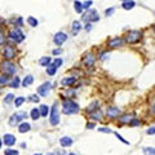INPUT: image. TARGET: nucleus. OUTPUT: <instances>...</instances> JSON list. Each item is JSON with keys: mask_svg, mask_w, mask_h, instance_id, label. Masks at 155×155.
I'll use <instances>...</instances> for the list:
<instances>
[{"mask_svg": "<svg viewBox=\"0 0 155 155\" xmlns=\"http://www.w3.org/2000/svg\"><path fill=\"white\" fill-rule=\"evenodd\" d=\"M62 106H63V113L66 115H73V114L79 113V110H80L79 105L76 104V102H74L73 100H65Z\"/></svg>", "mask_w": 155, "mask_h": 155, "instance_id": "1", "label": "nucleus"}, {"mask_svg": "<svg viewBox=\"0 0 155 155\" xmlns=\"http://www.w3.org/2000/svg\"><path fill=\"white\" fill-rule=\"evenodd\" d=\"M1 71L5 75H14V74L17 73V66L11 61H4L1 63Z\"/></svg>", "mask_w": 155, "mask_h": 155, "instance_id": "2", "label": "nucleus"}, {"mask_svg": "<svg viewBox=\"0 0 155 155\" xmlns=\"http://www.w3.org/2000/svg\"><path fill=\"white\" fill-rule=\"evenodd\" d=\"M26 118H27V113H26V111L16 113V114H13V115L11 116V119H9V124H11L12 127H14V125L22 123V120L23 119H26Z\"/></svg>", "mask_w": 155, "mask_h": 155, "instance_id": "3", "label": "nucleus"}, {"mask_svg": "<svg viewBox=\"0 0 155 155\" xmlns=\"http://www.w3.org/2000/svg\"><path fill=\"white\" fill-rule=\"evenodd\" d=\"M51 124L57 125L59 124V111H58V102H54L51 109Z\"/></svg>", "mask_w": 155, "mask_h": 155, "instance_id": "4", "label": "nucleus"}, {"mask_svg": "<svg viewBox=\"0 0 155 155\" xmlns=\"http://www.w3.org/2000/svg\"><path fill=\"white\" fill-rule=\"evenodd\" d=\"M142 38V32L138 30H133V31H129V34L127 35V42L129 44H135V43H138L141 40Z\"/></svg>", "mask_w": 155, "mask_h": 155, "instance_id": "5", "label": "nucleus"}, {"mask_svg": "<svg viewBox=\"0 0 155 155\" xmlns=\"http://www.w3.org/2000/svg\"><path fill=\"white\" fill-rule=\"evenodd\" d=\"M9 36H11V39L16 43H22L23 40H25V34H23L20 28H14V30L11 32Z\"/></svg>", "mask_w": 155, "mask_h": 155, "instance_id": "6", "label": "nucleus"}, {"mask_svg": "<svg viewBox=\"0 0 155 155\" xmlns=\"http://www.w3.org/2000/svg\"><path fill=\"white\" fill-rule=\"evenodd\" d=\"M83 18H84V21H87V22H96V21L100 20L98 13H97L96 11H93V9L88 11L87 13L83 16Z\"/></svg>", "mask_w": 155, "mask_h": 155, "instance_id": "7", "label": "nucleus"}, {"mask_svg": "<svg viewBox=\"0 0 155 155\" xmlns=\"http://www.w3.org/2000/svg\"><path fill=\"white\" fill-rule=\"evenodd\" d=\"M51 88H52V84L49 82H47V83L42 84L39 88H38V92H39V94L42 97H47L48 96V93L51 92Z\"/></svg>", "mask_w": 155, "mask_h": 155, "instance_id": "8", "label": "nucleus"}, {"mask_svg": "<svg viewBox=\"0 0 155 155\" xmlns=\"http://www.w3.org/2000/svg\"><path fill=\"white\" fill-rule=\"evenodd\" d=\"M66 40H67V35H66L65 32H57L53 38V42L56 43L57 45H62Z\"/></svg>", "mask_w": 155, "mask_h": 155, "instance_id": "9", "label": "nucleus"}, {"mask_svg": "<svg viewBox=\"0 0 155 155\" xmlns=\"http://www.w3.org/2000/svg\"><path fill=\"white\" fill-rule=\"evenodd\" d=\"M3 54H4L5 58L12 59V58H14V56H16V51H14V48H13V47H11V45H5Z\"/></svg>", "mask_w": 155, "mask_h": 155, "instance_id": "10", "label": "nucleus"}, {"mask_svg": "<svg viewBox=\"0 0 155 155\" xmlns=\"http://www.w3.org/2000/svg\"><path fill=\"white\" fill-rule=\"evenodd\" d=\"M73 138L71 137H62L61 140H59V144H61L62 147H70L71 145H73Z\"/></svg>", "mask_w": 155, "mask_h": 155, "instance_id": "11", "label": "nucleus"}, {"mask_svg": "<svg viewBox=\"0 0 155 155\" xmlns=\"http://www.w3.org/2000/svg\"><path fill=\"white\" fill-rule=\"evenodd\" d=\"M119 114H120V109H118V107H109L107 109V115L110 118H116V116H119Z\"/></svg>", "mask_w": 155, "mask_h": 155, "instance_id": "12", "label": "nucleus"}, {"mask_svg": "<svg viewBox=\"0 0 155 155\" xmlns=\"http://www.w3.org/2000/svg\"><path fill=\"white\" fill-rule=\"evenodd\" d=\"M4 144L7 146H12V145L16 144V137L13 135H5L4 136Z\"/></svg>", "mask_w": 155, "mask_h": 155, "instance_id": "13", "label": "nucleus"}, {"mask_svg": "<svg viewBox=\"0 0 155 155\" xmlns=\"http://www.w3.org/2000/svg\"><path fill=\"white\" fill-rule=\"evenodd\" d=\"M124 43V40L121 39V38H115V39H113L110 42V47H113V48H118V47H121Z\"/></svg>", "mask_w": 155, "mask_h": 155, "instance_id": "14", "label": "nucleus"}, {"mask_svg": "<svg viewBox=\"0 0 155 155\" xmlns=\"http://www.w3.org/2000/svg\"><path fill=\"white\" fill-rule=\"evenodd\" d=\"M94 61H96V57H94V54H92V53H89L87 57H85V59H84V62H85V65L87 66H93L94 65Z\"/></svg>", "mask_w": 155, "mask_h": 155, "instance_id": "15", "label": "nucleus"}, {"mask_svg": "<svg viewBox=\"0 0 155 155\" xmlns=\"http://www.w3.org/2000/svg\"><path fill=\"white\" fill-rule=\"evenodd\" d=\"M75 82H76V78H73V76H70V78H63V79H62V82H61V84L70 87V85H73Z\"/></svg>", "mask_w": 155, "mask_h": 155, "instance_id": "16", "label": "nucleus"}, {"mask_svg": "<svg viewBox=\"0 0 155 155\" xmlns=\"http://www.w3.org/2000/svg\"><path fill=\"white\" fill-rule=\"evenodd\" d=\"M135 5H136V3L133 1V0H127V1H123V9H125V11H129V9H132V8H135Z\"/></svg>", "mask_w": 155, "mask_h": 155, "instance_id": "17", "label": "nucleus"}, {"mask_svg": "<svg viewBox=\"0 0 155 155\" xmlns=\"http://www.w3.org/2000/svg\"><path fill=\"white\" fill-rule=\"evenodd\" d=\"M30 129H31V125L28 123H22V124H20V127H18L20 133H26V132H28Z\"/></svg>", "mask_w": 155, "mask_h": 155, "instance_id": "18", "label": "nucleus"}, {"mask_svg": "<svg viewBox=\"0 0 155 155\" xmlns=\"http://www.w3.org/2000/svg\"><path fill=\"white\" fill-rule=\"evenodd\" d=\"M32 83H34V76H32V75H27L25 79H23L22 85L26 88V87H28V85H31Z\"/></svg>", "mask_w": 155, "mask_h": 155, "instance_id": "19", "label": "nucleus"}, {"mask_svg": "<svg viewBox=\"0 0 155 155\" xmlns=\"http://www.w3.org/2000/svg\"><path fill=\"white\" fill-rule=\"evenodd\" d=\"M39 111H40V116H47L49 114V107L47 105H42L39 107Z\"/></svg>", "mask_w": 155, "mask_h": 155, "instance_id": "20", "label": "nucleus"}, {"mask_svg": "<svg viewBox=\"0 0 155 155\" xmlns=\"http://www.w3.org/2000/svg\"><path fill=\"white\" fill-rule=\"evenodd\" d=\"M56 73H57V67L53 63H49V65L47 66V74H48V75H54Z\"/></svg>", "mask_w": 155, "mask_h": 155, "instance_id": "21", "label": "nucleus"}, {"mask_svg": "<svg viewBox=\"0 0 155 155\" xmlns=\"http://www.w3.org/2000/svg\"><path fill=\"white\" fill-rule=\"evenodd\" d=\"M133 119V116L131 115V114H125V115H123L120 118V123H123V124H128V123H131V120Z\"/></svg>", "mask_w": 155, "mask_h": 155, "instance_id": "22", "label": "nucleus"}, {"mask_svg": "<svg viewBox=\"0 0 155 155\" xmlns=\"http://www.w3.org/2000/svg\"><path fill=\"white\" fill-rule=\"evenodd\" d=\"M80 28H82V25H80L79 21H75V22L73 23V34L76 35L78 32L80 31Z\"/></svg>", "mask_w": 155, "mask_h": 155, "instance_id": "23", "label": "nucleus"}, {"mask_svg": "<svg viewBox=\"0 0 155 155\" xmlns=\"http://www.w3.org/2000/svg\"><path fill=\"white\" fill-rule=\"evenodd\" d=\"M51 62H52L51 57H42V58H40V61H39V63L42 66H45V67H47V66H48Z\"/></svg>", "mask_w": 155, "mask_h": 155, "instance_id": "24", "label": "nucleus"}, {"mask_svg": "<svg viewBox=\"0 0 155 155\" xmlns=\"http://www.w3.org/2000/svg\"><path fill=\"white\" fill-rule=\"evenodd\" d=\"M90 118L94 119V120H101L102 119V114L100 110H96V111H93V113H90Z\"/></svg>", "mask_w": 155, "mask_h": 155, "instance_id": "25", "label": "nucleus"}, {"mask_svg": "<svg viewBox=\"0 0 155 155\" xmlns=\"http://www.w3.org/2000/svg\"><path fill=\"white\" fill-rule=\"evenodd\" d=\"M39 118H40V111H39V109H32V110H31V119L38 120Z\"/></svg>", "mask_w": 155, "mask_h": 155, "instance_id": "26", "label": "nucleus"}, {"mask_svg": "<svg viewBox=\"0 0 155 155\" xmlns=\"http://www.w3.org/2000/svg\"><path fill=\"white\" fill-rule=\"evenodd\" d=\"M96 110H98V101H94V102H92V105H90L89 107H88V113H93V111H96Z\"/></svg>", "mask_w": 155, "mask_h": 155, "instance_id": "27", "label": "nucleus"}, {"mask_svg": "<svg viewBox=\"0 0 155 155\" xmlns=\"http://www.w3.org/2000/svg\"><path fill=\"white\" fill-rule=\"evenodd\" d=\"M27 23H28L30 26H32V27H36L38 23H39V22H38L36 18H34V17H28V18H27Z\"/></svg>", "mask_w": 155, "mask_h": 155, "instance_id": "28", "label": "nucleus"}, {"mask_svg": "<svg viewBox=\"0 0 155 155\" xmlns=\"http://www.w3.org/2000/svg\"><path fill=\"white\" fill-rule=\"evenodd\" d=\"M74 8H75V11L78 12V13H82V11L84 8H83V4L80 3V1H75V3H74Z\"/></svg>", "mask_w": 155, "mask_h": 155, "instance_id": "29", "label": "nucleus"}, {"mask_svg": "<svg viewBox=\"0 0 155 155\" xmlns=\"http://www.w3.org/2000/svg\"><path fill=\"white\" fill-rule=\"evenodd\" d=\"M20 83H21L20 78H17V76H16V78L13 79V82H12L9 85H11V88H18V87H20Z\"/></svg>", "mask_w": 155, "mask_h": 155, "instance_id": "30", "label": "nucleus"}, {"mask_svg": "<svg viewBox=\"0 0 155 155\" xmlns=\"http://www.w3.org/2000/svg\"><path fill=\"white\" fill-rule=\"evenodd\" d=\"M9 84V78L8 75H1L0 76V85H5Z\"/></svg>", "mask_w": 155, "mask_h": 155, "instance_id": "31", "label": "nucleus"}, {"mask_svg": "<svg viewBox=\"0 0 155 155\" xmlns=\"http://www.w3.org/2000/svg\"><path fill=\"white\" fill-rule=\"evenodd\" d=\"M4 154L5 155H18L20 152H18V150H14V149H7L5 151H4Z\"/></svg>", "mask_w": 155, "mask_h": 155, "instance_id": "32", "label": "nucleus"}, {"mask_svg": "<svg viewBox=\"0 0 155 155\" xmlns=\"http://www.w3.org/2000/svg\"><path fill=\"white\" fill-rule=\"evenodd\" d=\"M144 152L146 155H155V149H154V147H145Z\"/></svg>", "mask_w": 155, "mask_h": 155, "instance_id": "33", "label": "nucleus"}, {"mask_svg": "<svg viewBox=\"0 0 155 155\" xmlns=\"http://www.w3.org/2000/svg\"><path fill=\"white\" fill-rule=\"evenodd\" d=\"M23 102H25V98H23V97H17V98L14 100V104H16V106L17 107H20Z\"/></svg>", "mask_w": 155, "mask_h": 155, "instance_id": "34", "label": "nucleus"}, {"mask_svg": "<svg viewBox=\"0 0 155 155\" xmlns=\"http://www.w3.org/2000/svg\"><path fill=\"white\" fill-rule=\"evenodd\" d=\"M13 98H14L13 94H12V93H8L5 96V104H11V102L13 101Z\"/></svg>", "mask_w": 155, "mask_h": 155, "instance_id": "35", "label": "nucleus"}, {"mask_svg": "<svg viewBox=\"0 0 155 155\" xmlns=\"http://www.w3.org/2000/svg\"><path fill=\"white\" fill-rule=\"evenodd\" d=\"M53 65L56 66L57 69H58L59 66L62 65V59H61V58H56V59H54V61H53Z\"/></svg>", "mask_w": 155, "mask_h": 155, "instance_id": "36", "label": "nucleus"}, {"mask_svg": "<svg viewBox=\"0 0 155 155\" xmlns=\"http://www.w3.org/2000/svg\"><path fill=\"white\" fill-rule=\"evenodd\" d=\"M115 136H116V137H118V138H119V141H121V142H123V144H125V145H129V142H128V141H127V140H124V138H123V137H121V136H120V135H119V133H118V132H116V133H115Z\"/></svg>", "mask_w": 155, "mask_h": 155, "instance_id": "37", "label": "nucleus"}, {"mask_svg": "<svg viewBox=\"0 0 155 155\" xmlns=\"http://www.w3.org/2000/svg\"><path fill=\"white\" fill-rule=\"evenodd\" d=\"M30 101L31 102H39L40 98H39V96H36V94H32V96H30Z\"/></svg>", "mask_w": 155, "mask_h": 155, "instance_id": "38", "label": "nucleus"}, {"mask_svg": "<svg viewBox=\"0 0 155 155\" xmlns=\"http://www.w3.org/2000/svg\"><path fill=\"white\" fill-rule=\"evenodd\" d=\"M92 3H93L92 0H88V1H85V3H84V4H83V8L88 9V8H89V7H90V5H92Z\"/></svg>", "mask_w": 155, "mask_h": 155, "instance_id": "39", "label": "nucleus"}, {"mask_svg": "<svg viewBox=\"0 0 155 155\" xmlns=\"http://www.w3.org/2000/svg\"><path fill=\"white\" fill-rule=\"evenodd\" d=\"M5 43V35L3 32H0V45H3Z\"/></svg>", "mask_w": 155, "mask_h": 155, "instance_id": "40", "label": "nucleus"}, {"mask_svg": "<svg viewBox=\"0 0 155 155\" xmlns=\"http://www.w3.org/2000/svg\"><path fill=\"white\" fill-rule=\"evenodd\" d=\"M98 131L102 133H111V129H109V128H98Z\"/></svg>", "mask_w": 155, "mask_h": 155, "instance_id": "41", "label": "nucleus"}, {"mask_svg": "<svg viewBox=\"0 0 155 155\" xmlns=\"http://www.w3.org/2000/svg\"><path fill=\"white\" fill-rule=\"evenodd\" d=\"M129 124L131 125H138V124H140V120H138V119H132Z\"/></svg>", "mask_w": 155, "mask_h": 155, "instance_id": "42", "label": "nucleus"}, {"mask_svg": "<svg viewBox=\"0 0 155 155\" xmlns=\"http://www.w3.org/2000/svg\"><path fill=\"white\" fill-rule=\"evenodd\" d=\"M146 132H147V135H155V127L149 128V129H147Z\"/></svg>", "mask_w": 155, "mask_h": 155, "instance_id": "43", "label": "nucleus"}, {"mask_svg": "<svg viewBox=\"0 0 155 155\" xmlns=\"http://www.w3.org/2000/svg\"><path fill=\"white\" fill-rule=\"evenodd\" d=\"M105 13H106V16L107 17H109V16H111V14L114 13V8H110V9H106V12H105Z\"/></svg>", "mask_w": 155, "mask_h": 155, "instance_id": "44", "label": "nucleus"}, {"mask_svg": "<svg viewBox=\"0 0 155 155\" xmlns=\"http://www.w3.org/2000/svg\"><path fill=\"white\" fill-rule=\"evenodd\" d=\"M96 127V124H93V123H89V124H87V128L88 129H93V128Z\"/></svg>", "mask_w": 155, "mask_h": 155, "instance_id": "45", "label": "nucleus"}, {"mask_svg": "<svg viewBox=\"0 0 155 155\" xmlns=\"http://www.w3.org/2000/svg\"><path fill=\"white\" fill-rule=\"evenodd\" d=\"M85 30H87V31H90V30H92V25H90V22H88L87 25H85Z\"/></svg>", "mask_w": 155, "mask_h": 155, "instance_id": "46", "label": "nucleus"}, {"mask_svg": "<svg viewBox=\"0 0 155 155\" xmlns=\"http://www.w3.org/2000/svg\"><path fill=\"white\" fill-rule=\"evenodd\" d=\"M61 49H54V51H53V54H54V56H57V54H61Z\"/></svg>", "mask_w": 155, "mask_h": 155, "instance_id": "47", "label": "nucleus"}, {"mask_svg": "<svg viewBox=\"0 0 155 155\" xmlns=\"http://www.w3.org/2000/svg\"><path fill=\"white\" fill-rule=\"evenodd\" d=\"M107 56H110V54H109V53H104V54L101 56V59H106Z\"/></svg>", "mask_w": 155, "mask_h": 155, "instance_id": "48", "label": "nucleus"}, {"mask_svg": "<svg viewBox=\"0 0 155 155\" xmlns=\"http://www.w3.org/2000/svg\"><path fill=\"white\" fill-rule=\"evenodd\" d=\"M152 113L155 114V105H154V106H152Z\"/></svg>", "mask_w": 155, "mask_h": 155, "instance_id": "49", "label": "nucleus"}, {"mask_svg": "<svg viewBox=\"0 0 155 155\" xmlns=\"http://www.w3.org/2000/svg\"><path fill=\"white\" fill-rule=\"evenodd\" d=\"M0 147H1V141H0Z\"/></svg>", "mask_w": 155, "mask_h": 155, "instance_id": "50", "label": "nucleus"}, {"mask_svg": "<svg viewBox=\"0 0 155 155\" xmlns=\"http://www.w3.org/2000/svg\"><path fill=\"white\" fill-rule=\"evenodd\" d=\"M121 1H127V0H121Z\"/></svg>", "mask_w": 155, "mask_h": 155, "instance_id": "51", "label": "nucleus"}, {"mask_svg": "<svg viewBox=\"0 0 155 155\" xmlns=\"http://www.w3.org/2000/svg\"><path fill=\"white\" fill-rule=\"evenodd\" d=\"M35 155H42V154H35Z\"/></svg>", "mask_w": 155, "mask_h": 155, "instance_id": "52", "label": "nucleus"}, {"mask_svg": "<svg viewBox=\"0 0 155 155\" xmlns=\"http://www.w3.org/2000/svg\"><path fill=\"white\" fill-rule=\"evenodd\" d=\"M70 155H75V154H70Z\"/></svg>", "mask_w": 155, "mask_h": 155, "instance_id": "53", "label": "nucleus"}, {"mask_svg": "<svg viewBox=\"0 0 155 155\" xmlns=\"http://www.w3.org/2000/svg\"><path fill=\"white\" fill-rule=\"evenodd\" d=\"M0 23H1V20H0Z\"/></svg>", "mask_w": 155, "mask_h": 155, "instance_id": "54", "label": "nucleus"}]
</instances>
